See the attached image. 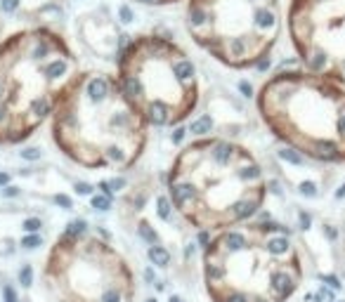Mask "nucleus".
I'll return each mask as SVG.
<instances>
[{"label": "nucleus", "instance_id": "obj_9", "mask_svg": "<svg viewBox=\"0 0 345 302\" xmlns=\"http://www.w3.org/2000/svg\"><path fill=\"white\" fill-rule=\"evenodd\" d=\"M286 24L303 69L345 85V0H291Z\"/></svg>", "mask_w": 345, "mask_h": 302}, {"label": "nucleus", "instance_id": "obj_1", "mask_svg": "<svg viewBox=\"0 0 345 302\" xmlns=\"http://www.w3.org/2000/svg\"><path fill=\"white\" fill-rule=\"evenodd\" d=\"M263 165L244 144L206 137L182 147L168 170V196L182 220L201 231L248 222L265 203Z\"/></svg>", "mask_w": 345, "mask_h": 302}, {"label": "nucleus", "instance_id": "obj_3", "mask_svg": "<svg viewBox=\"0 0 345 302\" xmlns=\"http://www.w3.org/2000/svg\"><path fill=\"white\" fill-rule=\"evenodd\" d=\"M210 302H286L303 284V260L277 222H241L220 229L203 250Z\"/></svg>", "mask_w": 345, "mask_h": 302}, {"label": "nucleus", "instance_id": "obj_8", "mask_svg": "<svg viewBox=\"0 0 345 302\" xmlns=\"http://www.w3.org/2000/svg\"><path fill=\"white\" fill-rule=\"evenodd\" d=\"M43 281L57 302H133L135 272L100 234L69 229L52 243Z\"/></svg>", "mask_w": 345, "mask_h": 302}, {"label": "nucleus", "instance_id": "obj_5", "mask_svg": "<svg viewBox=\"0 0 345 302\" xmlns=\"http://www.w3.org/2000/svg\"><path fill=\"white\" fill-rule=\"evenodd\" d=\"M270 133L319 163H345V85L308 69L279 71L258 90Z\"/></svg>", "mask_w": 345, "mask_h": 302}, {"label": "nucleus", "instance_id": "obj_10", "mask_svg": "<svg viewBox=\"0 0 345 302\" xmlns=\"http://www.w3.org/2000/svg\"><path fill=\"white\" fill-rule=\"evenodd\" d=\"M140 5H149V7H164V5H172V2H180V0H135Z\"/></svg>", "mask_w": 345, "mask_h": 302}, {"label": "nucleus", "instance_id": "obj_4", "mask_svg": "<svg viewBox=\"0 0 345 302\" xmlns=\"http://www.w3.org/2000/svg\"><path fill=\"white\" fill-rule=\"evenodd\" d=\"M81 73L78 57L57 31L21 28L0 43V144L28 140L52 116Z\"/></svg>", "mask_w": 345, "mask_h": 302}, {"label": "nucleus", "instance_id": "obj_6", "mask_svg": "<svg viewBox=\"0 0 345 302\" xmlns=\"http://www.w3.org/2000/svg\"><path fill=\"white\" fill-rule=\"evenodd\" d=\"M116 80L149 128L184 123L199 104V76L191 57L156 33L137 36L123 47Z\"/></svg>", "mask_w": 345, "mask_h": 302}, {"label": "nucleus", "instance_id": "obj_2", "mask_svg": "<svg viewBox=\"0 0 345 302\" xmlns=\"http://www.w3.org/2000/svg\"><path fill=\"white\" fill-rule=\"evenodd\" d=\"M52 140L66 158L88 170H128L145 153L149 125L116 76L78 73L57 102Z\"/></svg>", "mask_w": 345, "mask_h": 302}, {"label": "nucleus", "instance_id": "obj_7", "mask_svg": "<svg viewBox=\"0 0 345 302\" xmlns=\"http://www.w3.org/2000/svg\"><path fill=\"white\" fill-rule=\"evenodd\" d=\"M191 40L229 69H253L282 33L279 0H187Z\"/></svg>", "mask_w": 345, "mask_h": 302}]
</instances>
